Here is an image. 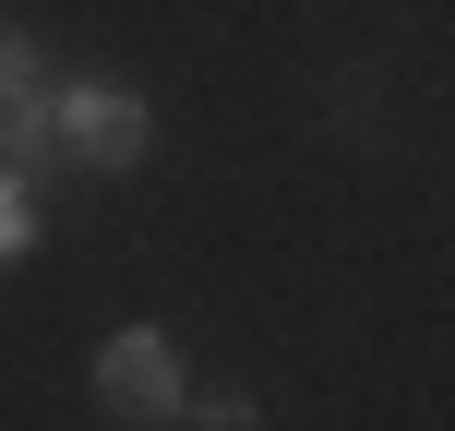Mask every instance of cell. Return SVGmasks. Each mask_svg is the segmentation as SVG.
Segmentation results:
<instances>
[{
    "label": "cell",
    "mask_w": 455,
    "mask_h": 431,
    "mask_svg": "<svg viewBox=\"0 0 455 431\" xmlns=\"http://www.w3.org/2000/svg\"><path fill=\"white\" fill-rule=\"evenodd\" d=\"M144 144H156V108H144L132 72H72V84H48V156L96 168V180H132Z\"/></svg>",
    "instance_id": "1"
},
{
    "label": "cell",
    "mask_w": 455,
    "mask_h": 431,
    "mask_svg": "<svg viewBox=\"0 0 455 431\" xmlns=\"http://www.w3.org/2000/svg\"><path fill=\"white\" fill-rule=\"evenodd\" d=\"M84 384H96V408H108V419L168 431V419H180V395H192V360H180L168 323H108L96 360H84Z\"/></svg>",
    "instance_id": "2"
},
{
    "label": "cell",
    "mask_w": 455,
    "mask_h": 431,
    "mask_svg": "<svg viewBox=\"0 0 455 431\" xmlns=\"http://www.w3.org/2000/svg\"><path fill=\"white\" fill-rule=\"evenodd\" d=\"M0 168H24V180L48 168V84H12V96H0Z\"/></svg>",
    "instance_id": "3"
},
{
    "label": "cell",
    "mask_w": 455,
    "mask_h": 431,
    "mask_svg": "<svg viewBox=\"0 0 455 431\" xmlns=\"http://www.w3.org/2000/svg\"><path fill=\"white\" fill-rule=\"evenodd\" d=\"M24 251H36V180H24V168H0V275H12Z\"/></svg>",
    "instance_id": "4"
},
{
    "label": "cell",
    "mask_w": 455,
    "mask_h": 431,
    "mask_svg": "<svg viewBox=\"0 0 455 431\" xmlns=\"http://www.w3.org/2000/svg\"><path fill=\"white\" fill-rule=\"evenodd\" d=\"M180 419H192V431H264V408H251L240 384H192V395H180Z\"/></svg>",
    "instance_id": "5"
},
{
    "label": "cell",
    "mask_w": 455,
    "mask_h": 431,
    "mask_svg": "<svg viewBox=\"0 0 455 431\" xmlns=\"http://www.w3.org/2000/svg\"><path fill=\"white\" fill-rule=\"evenodd\" d=\"M12 84H48V60H36V36H24V24H0V96Z\"/></svg>",
    "instance_id": "6"
}]
</instances>
